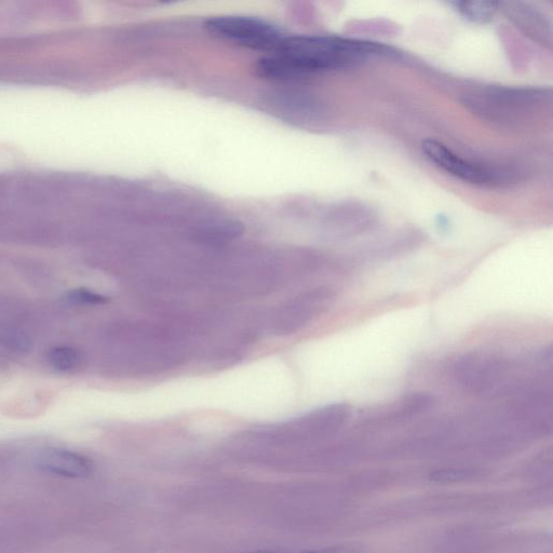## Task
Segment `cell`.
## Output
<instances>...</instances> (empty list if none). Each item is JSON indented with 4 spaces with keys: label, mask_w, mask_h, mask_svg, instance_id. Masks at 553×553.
I'll return each mask as SVG.
<instances>
[{
    "label": "cell",
    "mask_w": 553,
    "mask_h": 553,
    "mask_svg": "<svg viewBox=\"0 0 553 553\" xmlns=\"http://www.w3.org/2000/svg\"><path fill=\"white\" fill-rule=\"evenodd\" d=\"M390 48L335 36L285 37L280 46L260 60L258 72L271 79H289L345 69L374 57H391Z\"/></svg>",
    "instance_id": "obj_1"
},
{
    "label": "cell",
    "mask_w": 553,
    "mask_h": 553,
    "mask_svg": "<svg viewBox=\"0 0 553 553\" xmlns=\"http://www.w3.org/2000/svg\"><path fill=\"white\" fill-rule=\"evenodd\" d=\"M449 371L454 385L470 396L514 398L533 387L516 379L511 361L492 354H463L452 361Z\"/></svg>",
    "instance_id": "obj_2"
},
{
    "label": "cell",
    "mask_w": 553,
    "mask_h": 553,
    "mask_svg": "<svg viewBox=\"0 0 553 553\" xmlns=\"http://www.w3.org/2000/svg\"><path fill=\"white\" fill-rule=\"evenodd\" d=\"M206 28L226 42L268 53L274 52L286 37L273 24L249 17L211 18L206 22Z\"/></svg>",
    "instance_id": "obj_3"
},
{
    "label": "cell",
    "mask_w": 553,
    "mask_h": 553,
    "mask_svg": "<svg viewBox=\"0 0 553 553\" xmlns=\"http://www.w3.org/2000/svg\"><path fill=\"white\" fill-rule=\"evenodd\" d=\"M423 152L431 163L453 175L456 179L478 185L493 183L494 177L488 169L470 163V161L457 155L448 146L438 141H425Z\"/></svg>",
    "instance_id": "obj_4"
},
{
    "label": "cell",
    "mask_w": 553,
    "mask_h": 553,
    "mask_svg": "<svg viewBox=\"0 0 553 553\" xmlns=\"http://www.w3.org/2000/svg\"><path fill=\"white\" fill-rule=\"evenodd\" d=\"M435 406L434 395L425 393V391H416V393L404 395L394 401L364 410L360 415H362V421L372 423L406 421L429 412Z\"/></svg>",
    "instance_id": "obj_5"
},
{
    "label": "cell",
    "mask_w": 553,
    "mask_h": 553,
    "mask_svg": "<svg viewBox=\"0 0 553 553\" xmlns=\"http://www.w3.org/2000/svg\"><path fill=\"white\" fill-rule=\"evenodd\" d=\"M37 467L45 474L65 479H85L92 474L90 458L66 449H46L36 458Z\"/></svg>",
    "instance_id": "obj_6"
},
{
    "label": "cell",
    "mask_w": 553,
    "mask_h": 553,
    "mask_svg": "<svg viewBox=\"0 0 553 553\" xmlns=\"http://www.w3.org/2000/svg\"><path fill=\"white\" fill-rule=\"evenodd\" d=\"M506 13L521 30L542 44H551V26L541 12L521 4H507Z\"/></svg>",
    "instance_id": "obj_7"
},
{
    "label": "cell",
    "mask_w": 553,
    "mask_h": 553,
    "mask_svg": "<svg viewBox=\"0 0 553 553\" xmlns=\"http://www.w3.org/2000/svg\"><path fill=\"white\" fill-rule=\"evenodd\" d=\"M450 5L465 19L475 23L490 22L496 15L498 3L453 2Z\"/></svg>",
    "instance_id": "obj_8"
},
{
    "label": "cell",
    "mask_w": 553,
    "mask_h": 553,
    "mask_svg": "<svg viewBox=\"0 0 553 553\" xmlns=\"http://www.w3.org/2000/svg\"><path fill=\"white\" fill-rule=\"evenodd\" d=\"M47 360L51 368L57 371L71 372L78 369L83 362V357L72 347L60 346L50 350Z\"/></svg>",
    "instance_id": "obj_9"
},
{
    "label": "cell",
    "mask_w": 553,
    "mask_h": 553,
    "mask_svg": "<svg viewBox=\"0 0 553 553\" xmlns=\"http://www.w3.org/2000/svg\"><path fill=\"white\" fill-rule=\"evenodd\" d=\"M70 300L76 304L83 305H103L106 304L107 298L96 292L88 289H76L70 294Z\"/></svg>",
    "instance_id": "obj_10"
},
{
    "label": "cell",
    "mask_w": 553,
    "mask_h": 553,
    "mask_svg": "<svg viewBox=\"0 0 553 553\" xmlns=\"http://www.w3.org/2000/svg\"><path fill=\"white\" fill-rule=\"evenodd\" d=\"M467 472L464 471H457V470H450V471H439L438 474H435L433 477L434 480H458L462 478H466Z\"/></svg>",
    "instance_id": "obj_11"
},
{
    "label": "cell",
    "mask_w": 553,
    "mask_h": 553,
    "mask_svg": "<svg viewBox=\"0 0 553 553\" xmlns=\"http://www.w3.org/2000/svg\"><path fill=\"white\" fill-rule=\"evenodd\" d=\"M302 553H356V552L345 550V549H326V550L306 551Z\"/></svg>",
    "instance_id": "obj_12"
},
{
    "label": "cell",
    "mask_w": 553,
    "mask_h": 553,
    "mask_svg": "<svg viewBox=\"0 0 553 553\" xmlns=\"http://www.w3.org/2000/svg\"><path fill=\"white\" fill-rule=\"evenodd\" d=\"M252 553H281V552L275 551V550H263V551H256Z\"/></svg>",
    "instance_id": "obj_13"
}]
</instances>
